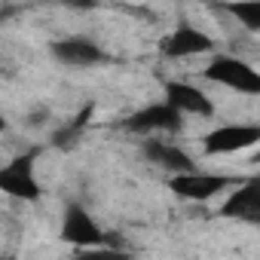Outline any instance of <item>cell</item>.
I'll return each mask as SVG.
<instances>
[{"label": "cell", "mask_w": 260, "mask_h": 260, "mask_svg": "<svg viewBox=\"0 0 260 260\" xmlns=\"http://www.w3.org/2000/svg\"><path fill=\"white\" fill-rule=\"evenodd\" d=\"M205 80L236 89L242 95H260V74L236 55H214L211 64L205 68Z\"/></svg>", "instance_id": "obj_1"}, {"label": "cell", "mask_w": 260, "mask_h": 260, "mask_svg": "<svg viewBox=\"0 0 260 260\" xmlns=\"http://www.w3.org/2000/svg\"><path fill=\"white\" fill-rule=\"evenodd\" d=\"M0 193H7L22 202H37L40 199V184L34 178V153H22L13 162L0 169Z\"/></svg>", "instance_id": "obj_2"}, {"label": "cell", "mask_w": 260, "mask_h": 260, "mask_svg": "<svg viewBox=\"0 0 260 260\" xmlns=\"http://www.w3.org/2000/svg\"><path fill=\"white\" fill-rule=\"evenodd\" d=\"M184 125V113H178L169 101H159V104H147L135 113H128L122 128L125 132H138V135H147V132H181Z\"/></svg>", "instance_id": "obj_3"}, {"label": "cell", "mask_w": 260, "mask_h": 260, "mask_svg": "<svg viewBox=\"0 0 260 260\" xmlns=\"http://www.w3.org/2000/svg\"><path fill=\"white\" fill-rule=\"evenodd\" d=\"M233 184H236V178H226V175H205V172H199V169L172 175V181H169L172 193L181 196V199H190V202H205V199L223 193V190L233 187Z\"/></svg>", "instance_id": "obj_4"}, {"label": "cell", "mask_w": 260, "mask_h": 260, "mask_svg": "<svg viewBox=\"0 0 260 260\" xmlns=\"http://www.w3.org/2000/svg\"><path fill=\"white\" fill-rule=\"evenodd\" d=\"M52 58L64 68H95V64H104L107 61V52L89 40V37H64V40H52L49 46Z\"/></svg>", "instance_id": "obj_5"}, {"label": "cell", "mask_w": 260, "mask_h": 260, "mask_svg": "<svg viewBox=\"0 0 260 260\" xmlns=\"http://www.w3.org/2000/svg\"><path fill=\"white\" fill-rule=\"evenodd\" d=\"M61 239L77 248H101L104 245V230L89 217L83 205H68L64 220H61Z\"/></svg>", "instance_id": "obj_6"}, {"label": "cell", "mask_w": 260, "mask_h": 260, "mask_svg": "<svg viewBox=\"0 0 260 260\" xmlns=\"http://www.w3.org/2000/svg\"><path fill=\"white\" fill-rule=\"evenodd\" d=\"M159 52L166 58H193V55H205V52H214V40L193 28V25H178L162 43H159Z\"/></svg>", "instance_id": "obj_7"}, {"label": "cell", "mask_w": 260, "mask_h": 260, "mask_svg": "<svg viewBox=\"0 0 260 260\" xmlns=\"http://www.w3.org/2000/svg\"><path fill=\"white\" fill-rule=\"evenodd\" d=\"M260 141V125H220L202 138L205 153H236Z\"/></svg>", "instance_id": "obj_8"}, {"label": "cell", "mask_w": 260, "mask_h": 260, "mask_svg": "<svg viewBox=\"0 0 260 260\" xmlns=\"http://www.w3.org/2000/svg\"><path fill=\"white\" fill-rule=\"evenodd\" d=\"M166 101L178 110V113H196V116H211L214 113V101L196 89L193 83H184V80H166Z\"/></svg>", "instance_id": "obj_9"}, {"label": "cell", "mask_w": 260, "mask_h": 260, "mask_svg": "<svg viewBox=\"0 0 260 260\" xmlns=\"http://www.w3.org/2000/svg\"><path fill=\"white\" fill-rule=\"evenodd\" d=\"M220 214L245 220V223H260V181L248 178L242 187H236V193L223 202Z\"/></svg>", "instance_id": "obj_10"}, {"label": "cell", "mask_w": 260, "mask_h": 260, "mask_svg": "<svg viewBox=\"0 0 260 260\" xmlns=\"http://www.w3.org/2000/svg\"><path fill=\"white\" fill-rule=\"evenodd\" d=\"M144 156H147L153 166H159V169H166V172H172V175H181V172H193V169H196V159H193L190 153H184L181 147H175V144H169V141H162V138L144 141Z\"/></svg>", "instance_id": "obj_11"}, {"label": "cell", "mask_w": 260, "mask_h": 260, "mask_svg": "<svg viewBox=\"0 0 260 260\" xmlns=\"http://www.w3.org/2000/svg\"><path fill=\"white\" fill-rule=\"evenodd\" d=\"M92 119V104L89 107H83L80 110V116L71 122V125H64V128H58V132L52 135V144L58 147V150H68V147H74L77 144V138L83 135V128H86V122Z\"/></svg>", "instance_id": "obj_12"}, {"label": "cell", "mask_w": 260, "mask_h": 260, "mask_svg": "<svg viewBox=\"0 0 260 260\" xmlns=\"http://www.w3.org/2000/svg\"><path fill=\"white\" fill-rule=\"evenodd\" d=\"M223 10L233 13L236 22H242L248 31H260V0H236V4H226Z\"/></svg>", "instance_id": "obj_13"}, {"label": "cell", "mask_w": 260, "mask_h": 260, "mask_svg": "<svg viewBox=\"0 0 260 260\" xmlns=\"http://www.w3.org/2000/svg\"><path fill=\"white\" fill-rule=\"evenodd\" d=\"M64 7H71V10H92L98 0H61Z\"/></svg>", "instance_id": "obj_14"}, {"label": "cell", "mask_w": 260, "mask_h": 260, "mask_svg": "<svg viewBox=\"0 0 260 260\" xmlns=\"http://www.w3.org/2000/svg\"><path fill=\"white\" fill-rule=\"evenodd\" d=\"M49 119V110L46 107H37L34 113H31V125H37V122H46Z\"/></svg>", "instance_id": "obj_15"}, {"label": "cell", "mask_w": 260, "mask_h": 260, "mask_svg": "<svg viewBox=\"0 0 260 260\" xmlns=\"http://www.w3.org/2000/svg\"><path fill=\"white\" fill-rule=\"evenodd\" d=\"M0 132H7V119L4 116H0Z\"/></svg>", "instance_id": "obj_16"}]
</instances>
